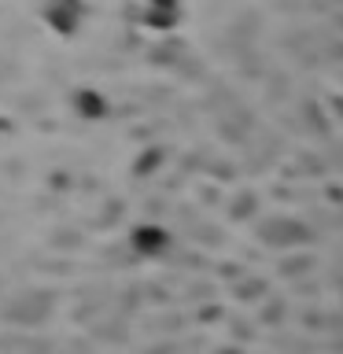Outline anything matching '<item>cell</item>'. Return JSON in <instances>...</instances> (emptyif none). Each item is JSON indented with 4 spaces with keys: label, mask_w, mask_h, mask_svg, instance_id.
<instances>
[{
    "label": "cell",
    "mask_w": 343,
    "mask_h": 354,
    "mask_svg": "<svg viewBox=\"0 0 343 354\" xmlns=\"http://www.w3.org/2000/svg\"><path fill=\"white\" fill-rule=\"evenodd\" d=\"M41 19L48 22L52 33L59 37H74L85 22V4L82 0H44L41 4Z\"/></svg>",
    "instance_id": "1"
},
{
    "label": "cell",
    "mask_w": 343,
    "mask_h": 354,
    "mask_svg": "<svg viewBox=\"0 0 343 354\" xmlns=\"http://www.w3.org/2000/svg\"><path fill=\"white\" fill-rule=\"evenodd\" d=\"M129 243L137 254H144V259H159V254H166V248H170V229H163L159 221H140V225H133Z\"/></svg>",
    "instance_id": "2"
},
{
    "label": "cell",
    "mask_w": 343,
    "mask_h": 354,
    "mask_svg": "<svg viewBox=\"0 0 343 354\" xmlns=\"http://www.w3.org/2000/svg\"><path fill=\"white\" fill-rule=\"evenodd\" d=\"M71 104H74V115L85 118V122H104V118L111 115L107 96L100 93V88H93V85H82V88H77V93L71 96Z\"/></svg>",
    "instance_id": "3"
},
{
    "label": "cell",
    "mask_w": 343,
    "mask_h": 354,
    "mask_svg": "<svg viewBox=\"0 0 343 354\" xmlns=\"http://www.w3.org/2000/svg\"><path fill=\"white\" fill-rule=\"evenodd\" d=\"M177 22H181V8H144L140 11V26L151 30V33H170L177 30Z\"/></svg>",
    "instance_id": "4"
},
{
    "label": "cell",
    "mask_w": 343,
    "mask_h": 354,
    "mask_svg": "<svg viewBox=\"0 0 343 354\" xmlns=\"http://www.w3.org/2000/svg\"><path fill=\"white\" fill-rule=\"evenodd\" d=\"M259 236H262L266 243H288V240H303L306 229L299 225V221L273 218V221H266V225H259Z\"/></svg>",
    "instance_id": "5"
},
{
    "label": "cell",
    "mask_w": 343,
    "mask_h": 354,
    "mask_svg": "<svg viewBox=\"0 0 343 354\" xmlns=\"http://www.w3.org/2000/svg\"><path fill=\"white\" fill-rule=\"evenodd\" d=\"M155 166H163V151H159V148H148V151L137 159V166H133V174H137V177H148Z\"/></svg>",
    "instance_id": "6"
},
{
    "label": "cell",
    "mask_w": 343,
    "mask_h": 354,
    "mask_svg": "<svg viewBox=\"0 0 343 354\" xmlns=\"http://www.w3.org/2000/svg\"><path fill=\"white\" fill-rule=\"evenodd\" d=\"M151 8H181V0H148Z\"/></svg>",
    "instance_id": "7"
}]
</instances>
